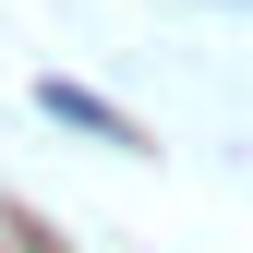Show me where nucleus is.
<instances>
[{
  "instance_id": "obj_1",
  "label": "nucleus",
  "mask_w": 253,
  "mask_h": 253,
  "mask_svg": "<svg viewBox=\"0 0 253 253\" xmlns=\"http://www.w3.org/2000/svg\"><path fill=\"white\" fill-rule=\"evenodd\" d=\"M37 97H48V121H84V133H97V145H133V121H121L109 97H84V84H60V73H48Z\"/></svg>"
}]
</instances>
